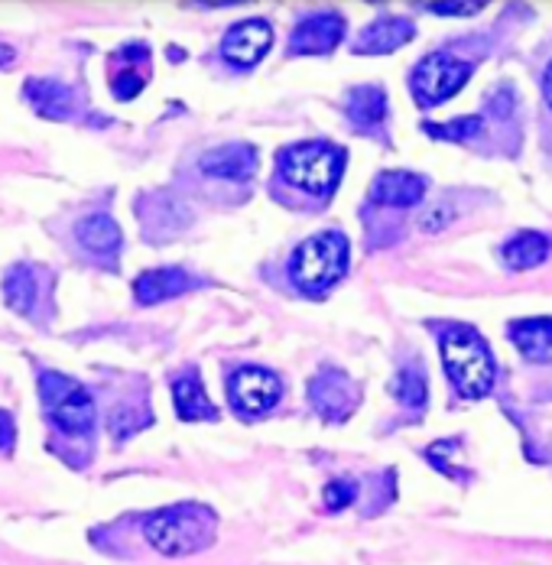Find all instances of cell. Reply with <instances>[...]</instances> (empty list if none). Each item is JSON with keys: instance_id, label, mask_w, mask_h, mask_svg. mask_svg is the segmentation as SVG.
I'll return each instance as SVG.
<instances>
[{"instance_id": "6da1fadb", "label": "cell", "mask_w": 552, "mask_h": 565, "mask_svg": "<svg viewBox=\"0 0 552 565\" xmlns=\"http://www.w3.org/2000/svg\"><path fill=\"white\" fill-rule=\"evenodd\" d=\"M442 364L455 384V391L465 399L491 394L495 387V361L485 339L475 329L452 326L442 335Z\"/></svg>"}, {"instance_id": "8fae6325", "label": "cell", "mask_w": 552, "mask_h": 565, "mask_svg": "<svg viewBox=\"0 0 552 565\" xmlns=\"http://www.w3.org/2000/svg\"><path fill=\"white\" fill-rule=\"evenodd\" d=\"M426 195V179L416 172H381L371 185V199L378 205H393V209H406L423 202Z\"/></svg>"}, {"instance_id": "7402d4cb", "label": "cell", "mask_w": 552, "mask_h": 565, "mask_svg": "<svg viewBox=\"0 0 552 565\" xmlns=\"http://www.w3.org/2000/svg\"><path fill=\"white\" fill-rule=\"evenodd\" d=\"M393 396L406 406V409H423L426 406V374L416 364H406L396 381H393Z\"/></svg>"}, {"instance_id": "5b68a950", "label": "cell", "mask_w": 552, "mask_h": 565, "mask_svg": "<svg viewBox=\"0 0 552 565\" xmlns=\"http://www.w3.org/2000/svg\"><path fill=\"white\" fill-rule=\"evenodd\" d=\"M40 396H43L46 416L53 419L59 433H68V436L92 433V426H95V399L78 381L46 371V374H40Z\"/></svg>"}, {"instance_id": "ac0fdd59", "label": "cell", "mask_w": 552, "mask_h": 565, "mask_svg": "<svg viewBox=\"0 0 552 565\" xmlns=\"http://www.w3.org/2000/svg\"><path fill=\"white\" fill-rule=\"evenodd\" d=\"M510 339L523 358L546 364L552 361V319H523L510 326Z\"/></svg>"}, {"instance_id": "9c48e42d", "label": "cell", "mask_w": 552, "mask_h": 565, "mask_svg": "<svg viewBox=\"0 0 552 565\" xmlns=\"http://www.w3.org/2000/svg\"><path fill=\"white\" fill-rule=\"evenodd\" d=\"M344 36V20L338 13H316L306 17L289 43V56H326L338 46V40Z\"/></svg>"}, {"instance_id": "277c9868", "label": "cell", "mask_w": 552, "mask_h": 565, "mask_svg": "<svg viewBox=\"0 0 552 565\" xmlns=\"http://www.w3.org/2000/svg\"><path fill=\"white\" fill-rule=\"evenodd\" d=\"M276 167L289 185H296L309 195L329 199L335 185L341 182L344 153L329 143H296V147L279 150Z\"/></svg>"}, {"instance_id": "3957f363", "label": "cell", "mask_w": 552, "mask_h": 565, "mask_svg": "<svg viewBox=\"0 0 552 565\" xmlns=\"http://www.w3.org/2000/svg\"><path fill=\"white\" fill-rule=\"evenodd\" d=\"M344 270H348V241L338 231H326V234L302 241L293 254V264H289L293 282L306 296L329 292L331 286L344 277Z\"/></svg>"}, {"instance_id": "603a6c76", "label": "cell", "mask_w": 552, "mask_h": 565, "mask_svg": "<svg viewBox=\"0 0 552 565\" xmlns=\"http://www.w3.org/2000/svg\"><path fill=\"white\" fill-rule=\"evenodd\" d=\"M481 130V117H458L452 124H426V134L429 137H439V140H471L475 134Z\"/></svg>"}, {"instance_id": "ffe728a7", "label": "cell", "mask_w": 552, "mask_h": 565, "mask_svg": "<svg viewBox=\"0 0 552 565\" xmlns=\"http://www.w3.org/2000/svg\"><path fill=\"white\" fill-rule=\"evenodd\" d=\"M3 296H7L10 309H17L20 316H30L33 306L40 302V270H33L26 264L10 267L3 277Z\"/></svg>"}, {"instance_id": "d4e9b609", "label": "cell", "mask_w": 552, "mask_h": 565, "mask_svg": "<svg viewBox=\"0 0 552 565\" xmlns=\"http://www.w3.org/2000/svg\"><path fill=\"white\" fill-rule=\"evenodd\" d=\"M481 3H433L429 10H436V13H475Z\"/></svg>"}, {"instance_id": "8992f818", "label": "cell", "mask_w": 552, "mask_h": 565, "mask_svg": "<svg viewBox=\"0 0 552 565\" xmlns=\"http://www.w3.org/2000/svg\"><path fill=\"white\" fill-rule=\"evenodd\" d=\"M475 65L465 62V58L448 56V53H433L426 56L416 72H413V98L423 105V108H433L442 105L445 98H452L468 78H471Z\"/></svg>"}, {"instance_id": "44dd1931", "label": "cell", "mask_w": 552, "mask_h": 565, "mask_svg": "<svg viewBox=\"0 0 552 565\" xmlns=\"http://www.w3.org/2000/svg\"><path fill=\"white\" fill-rule=\"evenodd\" d=\"M503 264L510 270H530V267H540L546 257H550V241L537 231H523L517 237H510L503 244Z\"/></svg>"}, {"instance_id": "484cf974", "label": "cell", "mask_w": 552, "mask_h": 565, "mask_svg": "<svg viewBox=\"0 0 552 565\" xmlns=\"http://www.w3.org/2000/svg\"><path fill=\"white\" fill-rule=\"evenodd\" d=\"M13 443V419L0 409V449H7Z\"/></svg>"}, {"instance_id": "ba28073f", "label": "cell", "mask_w": 552, "mask_h": 565, "mask_svg": "<svg viewBox=\"0 0 552 565\" xmlns=\"http://www.w3.org/2000/svg\"><path fill=\"white\" fill-rule=\"evenodd\" d=\"M270 43H274L270 23H264V20H244V23H237V26L227 30L224 43H221V56L227 58L231 65L254 68L261 58L270 53Z\"/></svg>"}, {"instance_id": "9a60e30c", "label": "cell", "mask_w": 552, "mask_h": 565, "mask_svg": "<svg viewBox=\"0 0 552 565\" xmlns=\"http://www.w3.org/2000/svg\"><path fill=\"white\" fill-rule=\"evenodd\" d=\"M172 399H176V413L185 423H199V419H219V409L212 406V399L205 394L202 381L195 371H185L182 377H176L172 384Z\"/></svg>"}, {"instance_id": "83f0119b", "label": "cell", "mask_w": 552, "mask_h": 565, "mask_svg": "<svg viewBox=\"0 0 552 565\" xmlns=\"http://www.w3.org/2000/svg\"><path fill=\"white\" fill-rule=\"evenodd\" d=\"M543 92H546V102L552 105V62L550 68H546V75H543Z\"/></svg>"}, {"instance_id": "f1b7e54d", "label": "cell", "mask_w": 552, "mask_h": 565, "mask_svg": "<svg viewBox=\"0 0 552 565\" xmlns=\"http://www.w3.org/2000/svg\"><path fill=\"white\" fill-rule=\"evenodd\" d=\"M13 56H17V53H13L10 46H3V43H0V65H7V62H13Z\"/></svg>"}, {"instance_id": "4fadbf2b", "label": "cell", "mask_w": 552, "mask_h": 565, "mask_svg": "<svg viewBox=\"0 0 552 565\" xmlns=\"http://www.w3.org/2000/svg\"><path fill=\"white\" fill-rule=\"evenodd\" d=\"M257 170V150L251 143H224L202 157V172L219 179H251Z\"/></svg>"}, {"instance_id": "7a4b0ae2", "label": "cell", "mask_w": 552, "mask_h": 565, "mask_svg": "<svg viewBox=\"0 0 552 565\" xmlns=\"http://www.w3.org/2000/svg\"><path fill=\"white\" fill-rule=\"evenodd\" d=\"M144 533L163 556H189L215 540V513L202 504H179L147 516Z\"/></svg>"}, {"instance_id": "30bf717a", "label": "cell", "mask_w": 552, "mask_h": 565, "mask_svg": "<svg viewBox=\"0 0 552 565\" xmlns=\"http://www.w3.org/2000/svg\"><path fill=\"white\" fill-rule=\"evenodd\" d=\"M309 399L326 419H344L358 403V387L344 374L326 371L322 377L309 384Z\"/></svg>"}, {"instance_id": "2e32d148", "label": "cell", "mask_w": 552, "mask_h": 565, "mask_svg": "<svg viewBox=\"0 0 552 565\" xmlns=\"http://www.w3.org/2000/svg\"><path fill=\"white\" fill-rule=\"evenodd\" d=\"M26 102L53 120H65L75 114V92L68 85H59L53 78H30L26 82Z\"/></svg>"}, {"instance_id": "5bb4252c", "label": "cell", "mask_w": 552, "mask_h": 565, "mask_svg": "<svg viewBox=\"0 0 552 565\" xmlns=\"http://www.w3.org/2000/svg\"><path fill=\"white\" fill-rule=\"evenodd\" d=\"M199 286V280H192L185 270H176V267H163V270H147L140 274L137 282H134V296L137 302L144 306H153V302H163V299H172L185 289Z\"/></svg>"}, {"instance_id": "52a82bcc", "label": "cell", "mask_w": 552, "mask_h": 565, "mask_svg": "<svg viewBox=\"0 0 552 565\" xmlns=\"http://www.w3.org/2000/svg\"><path fill=\"white\" fill-rule=\"evenodd\" d=\"M283 394L279 381L264 367H241L231 381H227V396L234 403V409H241L244 416H261L274 406Z\"/></svg>"}, {"instance_id": "7c38bea8", "label": "cell", "mask_w": 552, "mask_h": 565, "mask_svg": "<svg viewBox=\"0 0 552 565\" xmlns=\"http://www.w3.org/2000/svg\"><path fill=\"white\" fill-rule=\"evenodd\" d=\"M413 40V23L403 17H378L361 40L354 43V53H368V56H381V53H393L403 43Z\"/></svg>"}, {"instance_id": "4316f807", "label": "cell", "mask_w": 552, "mask_h": 565, "mask_svg": "<svg viewBox=\"0 0 552 565\" xmlns=\"http://www.w3.org/2000/svg\"><path fill=\"white\" fill-rule=\"evenodd\" d=\"M445 218H448V212H445V205H439L436 212L423 215V227H426V231H439V227L445 225Z\"/></svg>"}, {"instance_id": "e0dca14e", "label": "cell", "mask_w": 552, "mask_h": 565, "mask_svg": "<svg viewBox=\"0 0 552 565\" xmlns=\"http://www.w3.org/2000/svg\"><path fill=\"white\" fill-rule=\"evenodd\" d=\"M75 241L92 257L108 260V257H114L120 250V227L114 225L110 215H88L85 222H78V227H75Z\"/></svg>"}, {"instance_id": "cb8c5ba5", "label": "cell", "mask_w": 552, "mask_h": 565, "mask_svg": "<svg viewBox=\"0 0 552 565\" xmlns=\"http://www.w3.org/2000/svg\"><path fill=\"white\" fill-rule=\"evenodd\" d=\"M354 494H358L354 481H331L329 488H326V508L329 510L348 508V504L354 501Z\"/></svg>"}, {"instance_id": "d6986e66", "label": "cell", "mask_w": 552, "mask_h": 565, "mask_svg": "<svg viewBox=\"0 0 552 565\" xmlns=\"http://www.w3.org/2000/svg\"><path fill=\"white\" fill-rule=\"evenodd\" d=\"M344 111L351 117V124L358 130H378L386 117V95L378 85L368 88H354L344 102Z\"/></svg>"}]
</instances>
